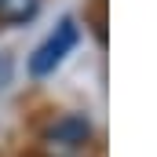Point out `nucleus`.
I'll return each mask as SVG.
<instances>
[{"label": "nucleus", "mask_w": 157, "mask_h": 157, "mask_svg": "<svg viewBox=\"0 0 157 157\" xmlns=\"http://www.w3.org/2000/svg\"><path fill=\"white\" fill-rule=\"evenodd\" d=\"M11 77H15V66H11V59L0 51V88H7V84H11Z\"/></svg>", "instance_id": "obj_4"}, {"label": "nucleus", "mask_w": 157, "mask_h": 157, "mask_svg": "<svg viewBox=\"0 0 157 157\" xmlns=\"http://www.w3.org/2000/svg\"><path fill=\"white\" fill-rule=\"evenodd\" d=\"M44 0H0V26H26L40 15Z\"/></svg>", "instance_id": "obj_3"}, {"label": "nucleus", "mask_w": 157, "mask_h": 157, "mask_svg": "<svg viewBox=\"0 0 157 157\" xmlns=\"http://www.w3.org/2000/svg\"><path fill=\"white\" fill-rule=\"evenodd\" d=\"M77 44H80V26H77V18H73V15H62L59 26L48 33V40L29 55V73H33V77H48V73H55Z\"/></svg>", "instance_id": "obj_1"}, {"label": "nucleus", "mask_w": 157, "mask_h": 157, "mask_svg": "<svg viewBox=\"0 0 157 157\" xmlns=\"http://www.w3.org/2000/svg\"><path fill=\"white\" fill-rule=\"evenodd\" d=\"M88 135H91V124H88L84 113H66L48 132V139L59 143V146H80V143H88Z\"/></svg>", "instance_id": "obj_2"}]
</instances>
